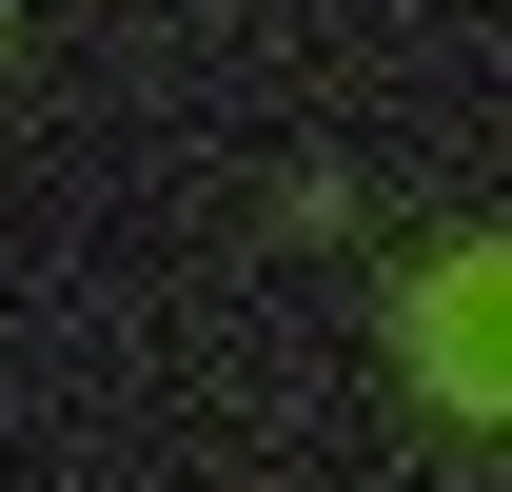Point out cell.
<instances>
[{"instance_id": "obj_1", "label": "cell", "mask_w": 512, "mask_h": 492, "mask_svg": "<svg viewBox=\"0 0 512 492\" xmlns=\"http://www.w3.org/2000/svg\"><path fill=\"white\" fill-rule=\"evenodd\" d=\"M434 374H453V394H493V256H453V276H434Z\"/></svg>"}]
</instances>
